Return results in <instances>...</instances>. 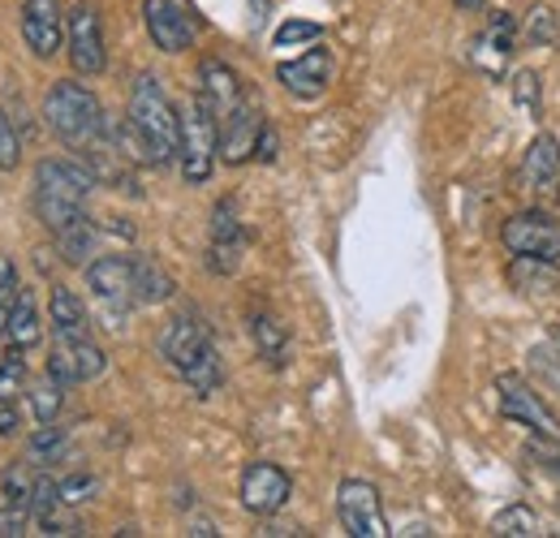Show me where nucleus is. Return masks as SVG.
Listing matches in <instances>:
<instances>
[{
  "instance_id": "f03ea898",
  "label": "nucleus",
  "mask_w": 560,
  "mask_h": 538,
  "mask_svg": "<svg viewBox=\"0 0 560 538\" xmlns=\"http://www.w3.org/2000/svg\"><path fill=\"white\" fill-rule=\"evenodd\" d=\"M130 121H135V130L147 142L155 168H164V164L177 160V147H182V108L168 100V91H164V82L155 73H139L135 78Z\"/></svg>"
},
{
  "instance_id": "f704fd0d",
  "label": "nucleus",
  "mask_w": 560,
  "mask_h": 538,
  "mask_svg": "<svg viewBox=\"0 0 560 538\" xmlns=\"http://www.w3.org/2000/svg\"><path fill=\"white\" fill-rule=\"evenodd\" d=\"M513 100L539 121V104H544V95H539V73H530V69H522L517 78H513Z\"/></svg>"
},
{
  "instance_id": "b1692460",
  "label": "nucleus",
  "mask_w": 560,
  "mask_h": 538,
  "mask_svg": "<svg viewBox=\"0 0 560 538\" xmlns=\"http://www.w3.org/2000/svg\"><path fill=\"white\" fill-rule=\"evenodd\" d=\"M250 340L259 349V358L268 366H284L289 362V328L280 324L272 311H250Z\"/></svg>"
},
{
  "instance_id": "bb28decb",
  "label": "nucleus",
  "mask_w": 560,
  "mask_h": 538,
  "mask_svg": "<svg viewBox=\"0 0 560 538\" xmlns=\"http://www.w3.org/2000/svg\"><path fill=\"white\" fill-rule=\"evenodd\" d=\"M173 276L160 268L155 259H135V302L139 306H160L173 297Z\"/></svg>"
},
{
  "instance_id": "ddd939ff",
  "label": "nucleus",
  "mask_w": 560,
  "mask_h": 538,
  "mask_svg": "<svg viewBox=\"0 0 560 538\" xmlns=\"http://www.w3.org/2000/svg\"><path fill=\"white\" fill-rule=\"evenodd\" d=\"M22 39L39 61H52L66 48V13L61 0H26L22 4Z\"/></svg>"
},
{
  "instance_id": "39448f33",
  "label": "nucleus",
  "mask_w": 560,
  "mask_h": 538,
  "mask_svg": "<svg viewBox=\"0 0 560 538\" xmlns=\"http://www.w3.org/2000/svg\"><path fill=\"white\" fill-rule=\"evenodd\" d=\"M495 409H500V418L504 422H513V426H526L530 435H539V440H552L560 444V418L552 413V405L544 401L522 375H500L495 379Z\"/></svg>"
},
{
  "instance_id": "4468645a",
  "label": "nucleus",
  "mask_w": 560,
  "mask_h": 538,
  "mask_svg": "<svg viewBox=\"0 0 560 538\" xmlns=\"http://www.w3.org/2000/svg\"><path fill=\"white\" fill-rule=\"evenodd\" d=\"M211 349H215V340H211L208 324L195 319V315H177V319L164 328V337H160V358H164L177 375H186L199 358H208Z\"/></svg>"
},
{
  "instance_id": "a211bd4d",
  "label": "nucleus",
  "mask_w": 560,
  "mask_h": 538,
  "mask_svg": "<svg viewBox=\"0 0 560 538\" xmlns=\"http://www.w3.org/2000/svg\"><path fill=\"white\" fill-rule=\"evenodd\" d=\"M259 130H264V117L255 113L250 100H242L229 117H220V160L224 164H246L255 155Z\"/></svg>"
},
{
  "instance_id": "e433bc0d",
  "label": "nucleus",
  "mask_w": 560,
  "mask_h": 538,
  "mask_svg": "<svg viewBox=\"0 0 560 538\" xmlns=\"http://www.w3.org/2000/svg\"><path fill=\"white\" fill-rule=\"evenodd\" d=\"M100 491V478L95 473H70V478H61V500L66 504H82V500H91Z\"/></svg>"
},
{
  "instance_id": "dca6fc26",
  "label": "nucleus",
  "mask_w": 560,
  "mask_h": 538,
  "mask_svg": "<svg viewBox=\"0 0 560 538\" xmlns=\"http://www.w3.org/2000/svg\"><path fill=\"white\" fill-rule=\"evenodd\" d=\"M277 82L289 95H298V100H319L328 91V82H332V57H328V48H311L298 61L277 66Z\"/></svg>"
},
{
  "instance_id": "412c9836",
  "label": "nucleus",
  "mask_w": 560,
  "mask_h": 538,
  "mask_svg": "<svg viewBox=\"0 0 560 538\" xmlns=\"http://www.w3.org/2000/svg\"><path fill=\"white\" fill-rule=\"evenodd\" d=\"M199 95L211 104V113L215 117H229L246 95H242V82H237V73L224 66V61H215L208 57L203 66H199Z\"/></svg>"
},
{
  "instance_id": "72a5a7b5",
  "label": "nucleus",
  "mask_w": 560,
  "mask_h": 538,
  "mask_svg": "<svg viewBox=\"0 0 560 538\" xmlns=\"http://www.w3.org/2000/svg\"><path fill=\"white\" fill-rule=\"evenodd\" d=\"M324 35V26L319 22H302V17H289V22H280L277 35H272V48H293V44H315Z\"/></svg>"
},
{
  "instance_id": "1a4fd4ad",
  "label": "nucleus",
  "mask_w": 560,
  "mask_h": 538,
  "mask_svg": "<svg viewBox=\"0 0 560 538\" xmlns=\"http://www.w3.org/2000/svg\"><path fill=\"white\" fill-rule=\"evenodd\" d=\"M237 495H242V508L255 513V517H277L280 508L289 504L293 495V478L272 466V461H255L242 470V482H237Z\"/></svg>"
},
{
  "instance_id": "cd10ccee",
  "label": "nucleus",
  "mask_w": 560,
  "mask_h": 538,
  "mask_svg": "<svg viewBox=\"0 0 560 538\" xmlns=\"http://www.w3.org/2000/svg\"><path fill=\"white\" fill-rule=\"evenodd\" d=\"M491 530L504 538H535V535H544V522H539V513H535L530 504H509V508L495 513Z\"/></svg>"
},
{
  "instance_id": "7ed1b4c3",
  "label": "nucleus",
  "mask_w": 560,
  "mask_h": 538,
  "mask_svg": "<svg viewBox=\"0 0 560 538\" xmlns=\"http://www.w3.org/2000/svg\"><path fill=\"white\" fill-rule=\"evenodd\" d=\"M44 117H48V130L73 151H86L91 142H100L108 126L95 91H86L82 82H57L44 100Z\"/></svg>"
},
{
  "instance_id": "4c0bfd02",
  "label": "nucleus",
  "mask_w": 560,
  "mask_h": 538,
  "mask_svg": "<svg viewBox=\"0 0 560 538\" xmlns=\"http://www.w3.org/2000/svg\"><path fill=\"white\" fill-rule=\"evenodd\" d=\"M18 160H22V142L13 134V121L0 113V168H18Z\"/></svg>"
},
{
  "instance_id": "58836bf2",
  "label": "nucleus",
  "mask_w": 560,
  "mask_h": 538,
  "mask_svg": "<svg viewBox=\"0 0 560 538\" xmlns=\"http://www.w3.org/2000/svg\"><path fill=\"white\" fill-rule=\"evenodd\" d=\"M277 151H280L277 130L264 121V130H259V142H255V160H259V164H272V160H277Z\"/></svg>"
},
{
  "instance_id": "20e7f679",
  "label": "nucleus",
  "mask_w": 560,
  "mask_h": 538,
  "mask_svg": "<svg viewBox=\"0 0 560 538\" xmlns=\"http://www.w3.org/2000/svg\"><path fill=\"white\" fill-rule=\"evenodd\" d=\"M215 155H220V117L211 113L203 95H190L182 108V147H177L182 177L190 186H203L215 168Z\"/></svg>"
},
{
  "instance_id": "0eeeda50",
  "label": "nucleus",
  "mask_w": 560,
  "mask_h": 538,
  "mask_svg": "<svg viewBox=\"0 0 560 538\" xmlns=\"http://www.w3.org/2000/svg\"><path fill=\"white\" fill-rule=\"evenodd\" d=\"M337 517L353 538H388V522H384V504H380V487L366 478H341L337 487Z\"/></svg>"
},
{
  "instance_id": "2f4dec72",
  "label": "nucleus",
  "mask_w": 560,
  "mask_h": 538,
  "mask_svg": "<svg viewBox=\"0 0 560 538\" xmlns=\"http://www.w3.org/2000/svg\"><path fill=\"white\" fill-rule=\"evenodd\" d=\"M530 371H535L552 393H560V344L557 340H544V344L530 349Z\"/></svg>"
},
{
  "instance_id": "c85d7f7f",
  "label": "nucleus",
  "mask_w": 560,
  "mask_h": 538,
  "mask_svg": "<svg viewBox=\"0 0 560 538\" xmlns=\"http://www.w3.org/2000/svg\"><path fill=\"white\" fill-rule=\"evenodd\" d=\"M61 405H66V384L61 379L48 375V379H39L31 388V413H35V422H57Z\"/></svg>"
},
{
  "instance_id": "c03bdc74",
  "label": "nucleus",
  "mask_w": 560,
  "mask_h": 538,
  "mask_svg": "<svg viewBox=\"0 0 560 538\" xmlns=\"http://www.w3.org/2000/svg\"><path fill=\"white\" fill-rule=\"evenodd\" d=\"M552 340H557V344H560V324H557V328H552Z\"/></svg>"
},
{
  "instance_id": "aec40b11",
  "label": "nucleus",
  "mask_w": 560,
  "mask_h": 538,
  "mask_svg": "<svg viewBox=\"0 0 560 538\" xmlns=\"http://www.w3.org/2000/svg\"><path fill=\"white\" fill-rule=\"evenodd\" d=\"M504 280L522 297H552L560 289V264L557 259H535V255H513L504 268Z\"/></svg>"
},
{
  "instance_id": "473e14b6",
  "label": "nucleus",
  "mask_w": 560,
  "mask_h": 538,
  "mask_svg": "<svg viewBox=\"0 0 560 538\" xmlns=\"http://www.w3.org/2000/svg\"><path fill=\"white\" fill-rule=\"evenodd\" d=\"M22 284H18V268L9 255H0V337L9 332V315H13V302H18Z\"/></svg>"
},
{
  "instance_id": "423d86ee",
  "label": "nucleus",
  "mask_w": 560,
  "mask_h": 538,
  "mask_svg": "<svg viewBox=\"0 0 560 538\" xmlns=\"http://www.w3.org/2000/svg\"><path fill=\"white\" fill-rule=\"evenodd\" d=\"M500 242L509 255H535L560 264V220L544 207H526L500 224Z\"/></svg>"
},
{
  "instance_id": "6e6552de",
  "label": "nucleus",
  "mask_w": 560,
  "mask_h": 538,
  "mask_svg": "<svg viewBox=\"0 0 560 538\" xmlns=\"http://www.w3.org/2000/svg\"><path fill=\"white\" fill-rule=\"evenodd\" d=\"M66 48H70V66L82 78L104 73L108 48H104V22H100L95 4H73L66 13Z\"/></svg>"
},
{
  "instance_id": "9b49d317",
  "label": "nucleus",
  "mask_w": 560,
  "mask_h": 538,
  "mask_svg": "<svg viewBox=\"0 0 560 538\" xmlns=\"http://www.w3.org/2000/svg\"><path fill=\"white\" fill-rule=\"evenodd\" d=\"M246 255V229L237 220V202L220 199L211 211V237H208V271L215 276H233L242 268Z\"/></svg>"
},
{
  "instance_id": "f8f14e48",
  "label": "nucleus",
  "mask_w": 560,
  "mask_h": 538,
  "mask_svg": "<svg viewBox=\"0 0 560 538\" xmlns=\"http://www.w3.org/2000/svg\"><path fill=\"white\" fill-rule=\"evenodd\" d=\"M517 182L526 195H535L539 202L560 199V142L552 134H535V142L522 155Z\"/></svg>"
},
{
  "instance_id": "a878e982",
  "label": "nucleus",
  "mask_w": 560,
  "mask_h": 538,
  "mask_svg": "<svg viewBox=\"0 0 560 538\" xmlns=\"http://www.w3.org/2000/svg\"><path fill=\"white\" fill-rule=\"evenodd\" d=\"M9 344H18V349H31V344H39L44 337V324H39V306H35V293L31 289H22L18 293V302H13V315H9Z\"/></svg>"
},
{
  "instance_id": "79ce46f5",
  "label": "nucleus",
  "mask_w": 560,
  "mask_h": 538,
  "mask_svg": "<svg viewBox=\"0 0 560 538\" xmlns=\"http://www.w3.org/2000/svg\"><path fill=\"white\" fill-rule=\"evenodd\" d=\"M268 4H272V0H250V9H255V22H264V17H268Z\"/></svg>"
},
{
  "instance_id": "7c9ffc66",
  "label": "nucleus",
  "mask_w": 560,
  "mask_h": 538,
  "mask_svg": "<svg viewBox=\"0 0 560 538\" xmlns=\"http://www.w3.org/2000/svg\"><path fill=\"white\" fill-rule=\"evenodd\" d=\"M66 453V435H61V426H52V422H39V431L31 435V448H26V457L35 461V466H48V461H57Z\"/></svg>"
},
{
  "instance_id": "6ab92c4d",
  "label": "nucleus",
  "mask_w": 560,
  "mask_h": 538,
  "mask_svg": "<svg viewBox=\"0 0 560 538\" xmlns=\"http://www.w3.org/2000/svg\"><path fill=\"white\" fill-rule=\"evenodd\" d=\"M31 513H35V482L22 470H9L0 487V538L26 535Z\"/></svg>"
},
{
  "instance_id": "c9c22d12",
  "label": "nucleus",
  "mask_w": 560,
  "mask_h": 538,
  "mask_svg": "<svg viewBox=\"0 0 560 538\" xmlns=\"http://www.w3.org/2000/svg\"><path fill=\"white\" fill-rule=\"evenodd\" d=\"M66 508H70V504H57L52 513H44V517H39V530H44V535H52V538L82 535V522H78L73 513H66Z\"/></svg>"
},
{
  "instance_id": "a19ab883",
  "label": "nucleus",
  "mask_w": 560,
  "mask_h": 538,
  "mask_svg": "<svg viewBox=\"0 0 560 538\" xmlns=\"http://www.w3.org/2000/svg\"><path fill=\"white\" fill-rule=\"evenodd\" d=\"M190 535H195V538H215V535H220V530L211 526L208 517H199V522H190Z\"/></svg>"
},
{
  "instance_id": "c756f323",
  "label": "nucleus",
  "mask_w": 560,
  "mask_h": 538,
  "mask_svg": "<svg viewBox=\"0 0 560 538\" xmlns=\"http://www.w3.org/2000/svg\"><path fill=\"white\" fill-rule=\"evenodd\" d=\"M522 35H526V44L530 48H552L560 35L557 26V13L548 9V4H535L530 13H526V22H522Z\"/></svg>"
},
{
  "instance_id": "4be33fe9",
  "label": "nucleus",
  "mask_w": 560,
  "mask_h": 538,
  "mask_svg": "<svg viewBox=\"0 0 560 538\" xmlns=\"http://www.w3.org/2000/svg\"><path fill=\"white\" fill-rule=\"evenodd\" d=\"M513 35H517L513 17L509 13H491L488 31L475 39V66H483L488 73H504L509 57H513Z\"/></svg>"
},
{
  "instance_id": "2eb2a0df",
  "label": "nucleus",
  "mask_w": 560,
  "mask_h": 538,
  "mask_svg": "<svg viewBox=\"0 0 560 538\" xmlns=\"http://www.w3.org/2000/svg\"><path fill=\"white\" fill-rule=\"evenodd\" d=\"M104 371H108V358H104V349L91 337L57 340V349L48 353V375L61 379L66 388H70V384H91V379H100Z\"/></svg>"
},
{
  "instance_id": "393cba45",
  "label": "nucleus",
  "mask_w": 560,
  "mask_h": 538,
  "mask_svg": "<svg viewBox=\"0 0 560 538\" xmlns=\"http://www.w3.org/2000/svg\"><path fill=\"white\" fill-rule=\"evenodd\" d=\"M95 242H100V229H95L91 215L82 211L73 224H66V229L57 233V255H61L70 268H86L91 255H95Z\"/></svg>"
},
{
  "instance_id": "f257e3e1",
  "label": "nucleus",
  "mask_w": 560,
  "mask_h": 538,
  "mask_svg": "<svg viewBox=\"0 0 560 538\" xmlns=\"http://www.w3.org/2000/svg\"><path fill=\"white\" fill-rule=\"evenodd\" d=\"M95 173L78 160H39L35 164V215L44 229L61 233L82 215V202L95 190Z\"/></svg>"
},
{
  "instance_id": "5701e85b",
  "label": "nucleus",
  "mask_w": 560,
  "mask_h": 538,
  "mask_svg": "<svg viewBox=\"0 0 560 538\" xmlns=\"http://www.w3.org/2000/svg\"><path fill=\"white\" fill-rule=\"evenodd\" d=\"M48 324H52V337H57V340L91 337L86 306H82V297H78L73 289H66V284H57V289H52V302H48Z\"/></svg>"
},
{
  "instance_id": "f3484780",
  "label": "nucleus",
  "mask_w": 560,
  "mask_h": 538,
  "mask_svg": "<svg viewBox=\"0 0 560 538\" xmlns=\"http://www.w3.org/2000/svg\"><path fill=\"white\" fill-rule=\"evenodd\" d=\"M86 284L104 306H126L135 302V259L126 255H100L86 264Z\"/></svg>"
},
{
  "instance_id": "ea45409f",
  "label": "nucleus",
  "mask_w": 560,
  "mask_h": 538,
  "mask_svg": "<svg viewBox=\"0 0 560 538\" xmlns=\"http://www.w3.org/2000/svg\"><path fill=\"white\" fill-rule=\"evenodd\" d=\"M22 426V418H18V405L13 397H0V435H13Z\"/></svg>"
},
{
  "instance_id": "37998d69",
  "label": "nucleus",
  "mask_w": 560,
  "mask_h": 538,
  "mask_svg": "<svg viewBox=\"0 0 560 538\" xmlns=\"http://www.w3.org/2000/svg\"><path fill=\"white\" fill-rule=\"evenodd\" d=\"M457 9H462V13H479V9H483V0H457Z\"/></svg>"
},
{
  "instance_id": "9d476101",
  "label": "nucleus",
  "mask_w": 560,
  "mask_h": 538,
  "mask_svg": "<svg viewBox=\"0 0 560 538\" xmlns=\"http://www.w3.org/2000/svg\"><path fill=\"white\" fill-rule=\"evenodd\" d=\"M142 26L151 44L168 57H182L195 48V22L177 0H142Z\"/></svg>"
}]
</instances>
